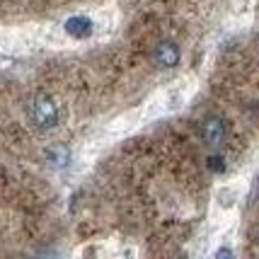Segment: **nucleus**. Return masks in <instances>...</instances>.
<instances>
[{"label":"nucleus","instance_id":"1","mask_svg":"<svg viewBox=\"0 0 259 259\" xmlns=\"http://www.w3.org/2000/svg\"><path fill=\"white\" fill-rule=\"evenodd\" d=\"M32 116H34V124L39 126V128H54L58 121L56 102L51 100L49 95H39L32 104Z\"/></svg>","mask_w":259,"mask_h":259},{"label":"nucleus","instance_id":"2","mask_svg":"<svg viewBox=\"0 0 259 259\" xmlns=\"http://www.w3.org/2000/svg\"><path fill=\"white\" fill-rule=\"evenodd\" d=\"M201 138L208 146H221L226 138V121L221 116H208L201 124Z\"/></svg>","mask_w":259,"mask_h":259},{"label":"nucleus","instance_id":"3","mask_svg":"<svg viewBox=\"0 0 259 259\" xmlns=\"http://www.w3.org/2000/svg\"><path fill=\"white\" fill-rule=\"evenodd\" d=\"M153 58H155V63H158L160 68H175L180 63V49H177L175 41H160V44L155 46Z\"/></svg>","mask_w":259,"mask_h":259},{"label":"nucleus","instance_id":"4","mask_svg":"<svg viewBox=\"0 0 259 259\" xmlns=\"http://www.w3.org/2000/svg\"><path fill=\"white\" fill-rule=\"evenodd\" d=\"M66 32L73 34L75 39H85V36H90V32H92V22L88 17H70L66 22Z\"/></svg>","mask_w":259,"mask_h":259},{"label":"nucleus","instance_id":"5","mask_svg":"<svg viewBox=\"0 0 259 259\" xmlns=\"http://www.w3.org/2000/svg\"><path fill=\"white\" fill-rule=\"evenodd\" d=\"M49 155H51V160H54L56 165H66L68 162V150L66 148H56V150H51Z\"/></svg>","mask_w":259,"mask_h":259},{"label":"nucleus","instance_id":"6","mask_svg":"<svg viewBox=\"0 0 259 259\" xmlns=\"http://www.w3.org/2000/svg\"><path fill=\"white\" fill-rule=\"evenodd\" d=\"M208 169L223 172V169H226V160L221 158V155H211V158H208Z\"/></svg>","mask_w":259,"mask_h":259}]
</instances>
